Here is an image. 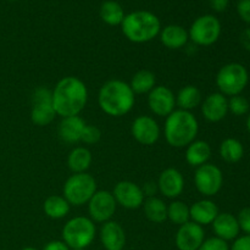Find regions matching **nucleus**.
<instances>
[{
	"label": "nucleus",
	"instance_id": "obj_1",
	"mask_svg": "<svg viewBox=\"0 0 250 250\" xmlns=\"http://www.w3.org/2000/svg\"><path fill=\"white\" fill-rule=\"evenodd\" d=\"M51 93L54 110L61 119L78 116L88 103L87 85L82 80L75 76L61 78Z\"/></svg>",
	"mask_w": 250,
	"mask_h": 250
},
{
	"label": "nucleus",
	"instance_id": "obj_2",
	"mask_svg": "<svg viewBox=\"0 0 250 250\" xmlns=\"http://www.w3.org/2000/svg\"><path fill=\"white\" fill-rule=\"evenodd\" d=\"M129 83L121 80H110L102 85L98 93V104L103 112L112 117L128 114L134 106L136 97Z\"/></svg>",
	"mask_w": 250,
	"mask_h": 250
},
{
	"label": "nucleus",
	"instance_id": "obj_3",
	"mask_svg": "<svg viewBox=\"0 0 250 250\" xmlns=\"http://www.w3.org/2000/svg\"><path fill=\"white\" fill-rule=\"evenodd\" d=\"M199 124L192 111L176 109L165 120L164 136L170 146L176 149L187 148L197 139Z\"/></svg>",
	"mask_w": 250,
	"mask_h": 250
},
{
	"label": "nucleus",
	"instance_id": "obj_4",
	"mask_svg": "<svg viewBox=\"0 0 250 250\" xmlns=\"http://www.w3.org/2000/svg\"><path fill=\"white\" fill-rule=\"evenodd\" d=\"M121 31L132 43H148L160 34L161 22L153 12L137 10L125 16L121 23Z\"/></svg>",
	"mask_w": 250,
	"mask_h": 250
},
{
	"label": "nucleus",
	"instance_id": "obj_5",
	"mask_svg": "<svg viewBox=\"0 0 250 250\" xmlns=\"http://www.w3.org/2000/svg\"><path fill=\"white\" fill-rule=\"evenodd\" d=\"M97 236L95 224L85 216H76L68 220L61 231V241L70 249H87Z\"/></svg>",
	"mask_w": 250,
	"mask_h": 250
},
{
	"label": "nucleus",
	"instance_id": "obj_6",
	"mask_svg": "<svg viewBox=\"0 0 250 250\" xmlns=\"http://www.w3.org/2000/svg\"><path fill=\"white\" fill-rule=\"evenodd\" d=\"M98 190L97 181L88 172L73 173L66 180L62 188V197L73 207L88 204Z\"/></svg>",
	"mask_w": 250,
	"mask_h": 250
},
{
	"label": "nucleus",
	"instance_id": "obj_7",
	"mask_svg": "<svg viewBox=\"0 0 250 250\" xmlns=\"http://www.w3.org/2000/svg\"><path fill=\"white\" fill-rule=\"evenodd\" d=\"M249 82L246 66L239 62H229L222 66L216 75V85L225 97L239 95Z\"/></svg>",
	"mask_w": 250,
	"mask_h": 250
},
{
	"label": "nucleus",
	"instance_id": "obj_8",
	"mask_svg": "<svg viewBox=\"0 0 250 250\" xmlns=\"http://www.w3.org/2000/svg\"><path fill=\"white\" fill-rule=\"evenodd\" d=\"M221 22L214 15H203L194 20L188 29L189 39L199 46H210L221 36Z\"/></svg>",
	"mask_w": 250,
	"mask_h": 250
},
{
	"label": "nucleus",
	"instance_id": "obj_9",
	"mask_svg": "<svg viewBox=\"0 0 250 250\" xmlns=\"http://www.w3.org/2000/svg\"><path fill=\"white\" fill-rule=\"evenodd\" d=\"M194 185L198 192L204 197H214L221 190L224 185V175L219 166L214 164H204L195 168Z\"/></svg>",
	"mask_w": 250,
	"mask_h": 250
},
{
	"label": "nucleus",
	"instance_id": "obj_10",
	"mask_svg": "<svg viewBox=\"0 0 250 250\" xmlns=\"http://www.w3.org/2000/svg\"><path fill=\"white\" fill-rule=\"evenodd\" d=\"M56 112L53 106V93L45 87H39L32 95L31 120L37 126H48L54 121Z\"/></svg>",
	"mask_w": 250,
	"mask_h": 250
},
{
	"label": "nucleus",
	"instance_id": "obj_11",
	"mask_svg": "<svg viewBox=\"0 0 250 250\" xmlns=\"http://www.w3.org/2000/svg\"><path fill=\"white\" fill-rule=\"evenodd\" d=\"M117 209V203L109 190H97L92 199L88 202L89 219L93 222L105 224L110 221Z\"/></svg>",
	"mask_w": 250,
	"mask_h": 250
},
{
	"label": "nucleus",
	"instance_id": "obj_12",
	"mask_svg": "<svg viewBox=\"0 0 250 250\" xmlns=\"http://www.w3.org/2000/svg\"><path fill=\"white\" fill-rule=\"evenodd\" d=\"M112 195H114L117 205H121L122 208L128 210L138 209L146 200V195H144L142 187H139L137 183L132 182V181L117 182L112 190Z\"/></svg>",
	"mask_w": 250,
	"mask_h": 250
},
{
	"label": "nucleus",
	"instance_id": "obj_13",
	"mask_svg": "<svg viewBox=\"0 0 250 250\" xmlns=\"http://www.w3.org/2000/svg\"><path fill=\"white\" fill-rule=\"evenodd\" d=\"M131 133L142 146H154L160 138L161 129L154 117L141 115L132 122Z\"/></svg>",
	"mask_w": 250,
	"mask_h": 250
},
{
	"label": "nucleus",
	"instance_id": "obj_14",
	"mask_svg": "<svg viewBox=\"0 0 250 250\" xmlns=\"http://www.w3.org/2000/svg\"><path fill=\"white\" fill-rule=\"evenodd\" d=\"M148 106L154 115L167 117L176 110V94L166 85H155L148 94Z\"/></svg>",
	"mask_w": 250,
	"mask_h": 250
},
{
	"label": "nucleus",
	"instance_id": "obj_15",
	"mask_svg": "<svg viewBox=\"0 0 250 250\" xmlns=\"http://www.w3.org/2000/svg\"><path fill=\"white\" fill-rule=\"evenodd\" d=\"M204 241V229L193 221L178 227L175 237V243L178 250H198Z\"/></svg>",
	"mask_w": 250,
	"mask_h": 250
},
{
	"label": "nucleus",
	"instance_id": "obj_16",
	"mask_svg": "<svg viewBox=\"0 0 250 250\" xmlns=\"http://www.w3.org/2000/svg\"><path fill=\"white\" fill-rule=\"evenodd\" d=\"M156 185L164 197L175 200L185 190V178L177 168L167 167L160 173Z\"/></svg>",
	"mask_w": 250,
	"mask_h": 250
},
{
	"label": "nucleus",
	"instance_id": "obj_17",
	"mask_svg": "<svg viewBox=\"0 0 250 250\" xmlns=\"http://www.w3.org/2000/svg\"><path fill=\"white\" fill-rule=\"evenodd\" d=\"M200 106L203 117L209 122L222 121L229 114V99L220 92L208 95Z\"/></svg>",
	"mask_w": 250,
	"mask_h": 250
},
{
	"label": "nucleus",
	"instance_id": "obj_18",
	"mask_svg": "<svg viewBox=\"0 0 250 250\" xmlns=\"http://www.w3.org/2000/svg\"><path fill=\"white\" fill-rule=\"evenodd\" d=\"M99 237L105 250H124L126 247V233L124 227L112 220L102 225Z\"/></svg>",
	"mask_w": 250,
	"mask_h": 250
},
{
	"label": "nucleus",
	"instance_id": "obj_19",
	"mask_svg": "<svg viewBox=\"0 0 250 250\" xmlns=\"http://www.w3.org/2000/svg\"><path fill=\"white\" fill-rule=\"evenodd\" d=\"M211 225L215 237L222 241L231 242L239 237L241 229H239L238 220L229 212H220Z\"/></svg>",
	"mask_w": 250,
	"mask_h": 250
},
{
	"label": "nucleus",
	"instance_id": "obj_20",
	"mask_svg": "<svg viewBox=\"0 0 250 250\" xmlns=\"http://www.w3.org/2000/svg\"><path fill=\"white\" fill-rule=\"evenodd\" d=\"M85 125L87 124L80 115L78 116L63 117L59 124V137L65 143H78V142H81V137H82Z\"/></svg>",
	"mask_w": 250,
	"mask_h": 250
},
{
	"label": "nucleus",
	"instance_id": "obj_21",
	"mask_svg": "<svg viewBox=\"0 0 250 250\" xmlns=\"http://www.w3.org/2000/svg\"><path fill=\"white\" fill-rule=\"evenodd\" d=\"M189 214L190 221L195 222L200 226H208L214 222L220 211L217 205L212 200L202 199L189 207Z\"/></svg>",
	"mask_w": 250,
	"mask_h": 250
},
{
	"label": "nucleus",
	"instance_id": "obj_22",
	"mask_svg": "<svg viewBox=\"0 0 250 250\" xmlns=\"http://www.w3.org/2000/svg\"><path fill=\"white\" fill-rule=\"evenodd\" d=\"M159 37H160V42L163 43V45L171 50H178V49L183 48L187 45L188 41H189L188 31L180 24H167L161 28Z\"/></svg>",
	"mask_w": 250,
	"mask_h": 250
},
{
	"label": "nucleus",
	"instance_id": "obj_23",
	"mask_svg": "<svg viewBox=\"0 0 250 250\" xmlns=\"http://www.w3.org/2000/svg\"><path fill=\"white\" fill-rule=\"evenodd\" d=\"M210 158H211V146L208 142L195 139L186 148V161L192 167L197 168L204 164H208Z\"/></svg>",
	"mask_w": 250,
	"mask_h": 250
},
{
	"label": "nucleus",
	"instance_id": "obj_24",
	"mask_svg": "<svg viewBox=\"0 0 250 250\" xmlns=\"http://www.w3.org/2000/svg\"><path fill=\"white\" fill-rule=\"evenodd\" d=\"M203 102L202 92L195 85H186L176 94V106L181 110L192 111L200 106Z\"/></svg>",
	"mask_w": 250,
	"mask_h": 250
},
{
	"label": "nucleus",
	"instance_id": "obj_25",
	"mask_svg": "<svg viewBox=\"0 0 250 250\" xmlns=\"http://www.w3.org/2000/svg\"><path fill=\"white\" fill-rule=\"evenodd\" d=\"M93 161L92 153L85 146H76L67 156V166L73 173L87 172Z\"/></svg>",
	"mask_w": 250,
	"mask_h": 250
},
{
	"label": "nucleus",
	"instance_id": "obj_26",
	"mask_svg": "<svg viewBox=\"0 0 250 250\" xmlns=\"http://www.w3.org/2000/svg\"><path fill=\"white\" fill-rule=\"evenodd\" d=\"M144 215L153 224H163L167 220V205L158 197H149L143 203Z\"/></svg>",
	"mask_w": 250,
	"mask_h": 250
},
{
	"label": "nucleus",
	"instance_id": "obj_27",
	"mask_svg": "<svg viewBox=\"0 0 250 250\" xmlns=\"http://www.w3.org/2000/svg\"><path fill=\"white\" fill-rule=\"evenodd\" d=\"M71 205L62 195H50L44 200L43 211L53 220L63 219L70 212Z\"/></svg>",
	"mask_w": 250,
	"mask_h": 250
},
{
	"label": "nucleus",
	"instance_id": "obj_28",
	"mask_svg": "<svg viewBox=\"0 0 250 250\" xmlns=\"http://www.w3.org/2000/svg\"><path fill=\"white\" fill-rule=\"evenodd\" d=\"M156 85L155 73L150 70H141L134 73L129 82L134 94H149Z\"/></svg>",
	"mask_w": 250,
	"mask_h": 250
},
{
	"label": "nucleus",
	"instance_id": "obj_29",
	"mask_svg": "<svg viewBox=\"0 0 250 250\" xmlns=\"http://www.w3.org/2000/svg\"><path fill=\"white\" fill-rule=\"evenodd\" d=\"M99 14L103 22L109 26H121L122 21L126 16L124 7L115 0H106L103 2Z\"/></svg>",
	"mask_w": 250,
	"mask_h": 250
},
{
	"label": "nucleus",
	"instance_id": "obj_30",
	"mask_svg": "<svg viewBox=\"0 0 250 250\" xmlns=\"http://www.w3.org/2000/svg\"><path fill=\"white\" fill-rule=\"evenodd\" d=\"M220 156L229 164H236L242 160L244 155V146L238 139L226 138L220 144Z\"/></svg>",
	"mask_w": 250,
	"mask_h": 250
},
{
	"label": "nucleus",
	"instance_id": "obj_31",
	"mask_svg": "<svg viewBox=\"0 0 250 250\" xmlns=\"http://www.w3.org/2000/svg\"><path fill=\"white\" fill-rule=\"evenodd\" d=\"M167 220L178 227L190 221L189 207L181 200H172L167 205Z\"/></svg>",
	"mask_w": 250,
	"mask_h": 250
},
{
	"label": "nucleus",
	"instance_id": "obj_32",
	"mask_svg": "<svg viewBox=\"0 0 250 250\" xmlns=\"http://www.w3.org/2000/svg\"><path fill=\"white\" fill-rule=\"evenodd\" d=\"M249 109V102L241 94L234 95L229 99V111H231L236 116H243V115L248 114Z\"/></svg>",
	"mask_w": 250,
	"mask_h": 250
},
{
	"label": "nucleus",
	"instance_id": "obj_33",
	"mask_svg": "<svg viewBox=\"0 0 250 250\" xmlns=\"http://www.w3.org/2000/svg\"><path fill=\"white\" fill-rule=\"evenodd\" d=\"M102 138V132L94 125H85L84 129H83L82 137H81V142L84 144H97Z\"/></svg>",
	"mask_w": 250,
	"mask_h": 250
},
{
	"label": "nucleus",
	"instance_id": "obj_34",
	"mask_svg": "<svg viewBox=\"0 0 250 250\" xmlns=\"http://www.w3.org/2000/svg\"><path fill=\"white\" fill-rule=\"evenodd\" d=\"M198 250H229V242H225L217 237H211V238H205L202 246Z\"/></svg>",
	"mask_w": 250,
	"mask_h": 250
},
{
	"label": "nucleus",
	"instance_id": "obj_35",
	"mask_svg": "<svg viewBox=\"0 0 250 250\" xmlns=\"http://www.w3.org/2000/svg\"><path fill=\"white\" fill-rule=\"evenodd\" d=\"M237 220H238L239 229L241 231H243L246 234H249L250 236V208H244L239 211L238 216H237Z\"/></svg>",
	"mask_w": 250,
	"mask_h": 250
},
{
	"label": "nucleus",
	"instance_id": "obj_36",
	"mask_svg": "<svg viewBox=\"0 0 250 250\" xmlns=\"http://www.w3.org/2000/svg\"><path fill=\"white\" fill-rule=\"evenodd\" d=\"M237 12L242 21L250 24V0H239L237 4Z\"/></svg>",
	"mask_w": 250,
	"mask_h": 250
},
{
	"label": "nucleus",
	"instance_id": "obj_37",
	"mask_svg": "<svg viewBox=\"0 0 250 250\" xmlns=\"http://www.w3.org/2000/svg\"><path fill=\"white\" fill-rule=\"evenodd\" d=\"M229 250H250V236L244 234V236L238 237L233 241Z\"/></svg>",
	"mask_w": 250,
	"mask_h": 250
},
{
	"label": "nucleus",
	"instance_id": "obj_38",
	"mask_svg": "<svg viewBox=\"0 0 250 250\" xmlns=\"http://www.w3.org/2000/svg\"><path fill=\"white\" fill-rule=\"evenodd\" d=\"M211 9L216 12H224L229 7V0H209Z\"/></svg>",
	"mask_w": 250,
	"mask_h": 250
},
{
	"label": "nucleus",
	"instance_id": "obj_39",
	"mask_svg": "<svg viewBox=\"0 0 250 250\" xmlns=\"http://www.w3.org/2000/svg\"><path fill=\"white\" fill-rule=\"evenodd\" d=\"M43 250H71L63 241H50L44 246Z\"/></svg>",
	"mask_w": 250,
	"mask_h": 250
},
{
	"label": "nucleus",
	"instance_id": "obj_40",
	"mask_svg": "<svg viewBox=\"0 0 250 250\" xmlns=\"http://www.w3.org/2000/svg\"><path fill=\"white\" fill-rule=\"evenodd\" d=\"M142 189H143L144 195H148V198L155 197V193L158 190V185L154 182H148L146 185H144V187Z\"/></svg>",
	"mask_w": 250,
	"mask_h": 250
},
{
	"label": "nucleus",
	"instance_id": "obj_41",
	"mask_svg": "<svg viewBox=\"0 0 250 250\" xmlns=\"http://www.w3.org/2000/svg\"><path fill=\"white\" fill-rule=\"evenodd\" d=\"M241 44L246 50L250 51V28L244 29L241 34Z\"/></svg>",
	"mask_w": 250,
	"mask_h": 250
},
{
	"label": "nucleus",
	"instance_id": "obj_42",
	"mask_svg": "<svg viewBox=\"0 0 250 250\" xmlns=\"http://www.w3.org/2000/svg\"><path fill=\"white\" fill-rule=\"evenodd\" d=\"M247 129H248L249 133H250V114H249L248 119H247Z\"/></svg>",
	"mask_w": 250,
	"mask_h": 250
},
{
	"label": "nucleus",
	"instance_id": "obj_43",
	"mask_svg": "<svg viewBox=\"0 0 250 250\" xmlns=\"http://www.w3.org/2000/svg\"><path fill=\"white\" fill-rule=\"evenodd\" d=\"M22 250H38V249L33 248V247H26V248H23Z\"/></svg>",
	"mask_w": 250,
	"mask_h": 250
},
{
	"label": "nucleus",
	"instance_id": "obj_44",
	"mask_svg": "<svg viewBox=\"0 0 250 250\" xmlns=\"http://www.w3.org/2000/svg\"><path fill=\"white\" fill-rule=\"evenodd\" d=\"M71 250H85V249H71Z\"/></svg>",
	"mask_w": 250,
	"mask_h": 250
},
{
	"label": "nucleus",
	"instance_id": "obj_45",
	"mask_svg": "<svg viewBox=\"0 0 250 250\" xmlns=\"http://www.w3.org/2000/svg\"><path fill=\"white\" fill-rule=\"evenodd\" d=\"M9 1H16V0H9Z\"/></svg>",
	"mask_w": 250,
	"mask_h": 250
}]
</instances>
